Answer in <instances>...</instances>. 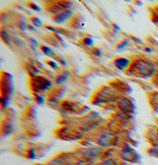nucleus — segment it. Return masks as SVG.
Wrapping results in <instances>:
<instances>
[{"mask_svg":"<svg viewBox=\"0 0 158 165\" xmlns=\"http://www.w3.org/2000/svg\"><path fill=\"white\" fill-rule=\"evenodd\" d=\"M131 69L132 70H136L139 74H141L143 77H146V76H150L154 73V65L149 62V61H146V60H137L135 61L133 65L131 66Z\"/></svg>","mask_w":158,"mask_h":165,"instance_id":"1","label":"nucleus"},{"mask_svg":"<svg viewBox=\"0 0 158 165\" xmlns=\"http://www.w3.org/2000/svg\"><path fill=\"white\" fill-rule=\"evenodd\" d=\"M121 157L125 159V160H128V161H130V162H135L137 159H139V155L131 150L130 148H125L122 151H121Z\"/></svg>","mask_w":158,"mask_h":165,"instance_id":"2","label":"nucleus"},{"mask_svg":"<svg viewBox=\"0 0 158 165\" xmlns=\"http://www.w3.org/2000/svg\"><path fill=\"white\" fill-rule=\"evenodd\" d=\"M113 139H114V138H113L112 135L106 134V135L103 136L102 138H100L98 143L100 145H102V146H111L112 144H113Z\"/></svg>","mask_w":158,"mask_h":165,"instance_id":"3","label":"nucleus"},{"mask_svg":"<svg viewBox=\"0 0 158 165\" xmlns=\"http://www.w3.org/2000/svg\"><path fill=\"white\" fill-rule=\"evenodd\" d=\"M130 59L128 58H118L115 60V65L121 70H125L126 68H128L130 66Z\"/></svg>","mask_w":158,"mask_h":165,"instance_id":"4","label":"nucleus"},{"mask_svg":"<svg viewBox=\"0 0 158 165\" xmlns=\"http://www.w3.org/2000/svg\"><path fill=\"white\" fill-rule=\"evenodd\" d=\"M71 15H72V12H71L70 10L63 11V12H61L60 14H58L56 18H55V22H56V23H62V22H65Z\"/></svg>","mask_w":158,"mask_h":165,"instance_id":"5","label":"nucleus"},{"mask_svg":"<svg viewBox=\"0 0 158 165\" xmlns=\"http://www.w3.org/2000/svg\"><path fill=\"white\" fill-rule=\"evenodd\" d=\"M100 154V151L97 149V148H90V149H87L84 153V156L88 159H91V158H95Z\"/></svg>","mask_w":158,"mask_h":165,"instance_id":"6","label":"nucleus"},{"mask_svg":"<svg viewBox=\"0 0 158 165\" xmlns=\"http://www.w3.org/2000/svg\"><path fill=\"white\" fill-rule=\"evenodd\" d=\"M120 107L121 110H124L125 112H130V109H131V105L130 104V101L126 98L121 99V101L120 102Z\"/></svg>","mask_w":158,"mask_h":165,"instance_id":"7","label":"nucleus"},{"mask_svg":"<svg viewBox=\"0 0 158 165\" xmlns=\"http://www.w3.org/2000/svg\"><path fill=\"white\" fill-rule=\"evenodd\" d=\"M42 50H43V52L46 54V55H47L48 56H55V53L49 48V47H47V46H42Z\"/></svg>","mask_w":158,"mask_h":165,"instance_id":"8","label":"nucleus"},{"mask_svg":"<svg viewBox=\"0 0 158 165\" xmlns=\"http://www.w3.org/2000/svg\"><path fill=\"white\" fill-rule=\"evenodd\" d=\"M67 77H68V74L58 76V77H57V79H56V82H57V84H61V83H63L65 80L67 79Z\"/></svg>","mask_w":158,"mask_h":165,"instance_id":"9","label":"nucleus"},{"mask_svg":"<svg viewBox=\"0 0 158 165\" xmlns=\"http://www.w3.org/2000/svg\"><path fill=\"white\" fill-rule=\"evenodd\" d=\"M149 154L158 156V145H155V146L152 147V149H151V150H149Z\"/></svg>","mask_w":158,"mask_h":165,"instance_id":"10","label":"nucleus"},{"mask_svg":"<svg viewBox=\"0 0 158 165\" xmlns=\"http://www.w3.org/2000/svg\"><path fill=\"white\" fill-rule=\"evenodd\" d=\"M84 45L87 46H90L93 45V40L92 39H90V38H88V39H85L84 40Z\"/></svg>","mask_w":158,"mask_h":165,"instance_id":"11","label":"nucleus"},{"mask_svg":"<svg viewBox=\"0 0 158 165\" xmlns=\"http://www.w3.org/2000/svg\"><path fill=\"white\" fill-rule=\"evenodd\" d=\"M33 23L35 24V26H37V27H41L43 24H42V22H41V20L38 18H34L33 19Z\"/></svg>","mask_w":158,"mask_h":165,"instance_id":"12","label":"nucleus"},{"mask_svg":"<svg viewBox=\"0 0 158 165\" xmlns=\"http://www.w3.org/2000/svg\"><path fill=\"white\" fill-rule=\"evenodd\" d=\"M30 158H32V159H35L36 158V150L35 149L30 150Z\"/></svg>","mask_w":158,"mask_h":165,"instance_id":"13","label":"nucleus"},{"mask_svg":"<svg viewBox=\"0 0 158 165\" xmlns=\"http://www.w3.org/2000/svg\"><path fill=\"white\" fill-rule=\"evenodd\" d=\"M93 54L95 55H97V56H101L102 55V52L100 50H98V48H95V50H93Z\"/></svg>","mask_w":158,"mask_h":165,"instance_id":"14","label":"nucleus"},{"mask_svg":"<svg viewBox=\"0 0 158 165\" xmlns=\"http://www.w3.org/2000/svg\"><path fill=\"white\" fill-rule=\"evenodd\" d=\"M101 165H116V163L113 160H106L105 162H103Z\"/></svg>","mask_w":158,"mask_h":165,"instance_id":"15","label":"nucleus"},{"mask_svg":"<svg viewBox=\"0 0 158 165\" xmlns=\"http://www.w3.org/2000/svg\"><path fill=\"white\" fill-rule=\"evenodd\" d=\"M126 46H128V43H127V42H124V44L120 45V46H118V48H119V50H121V48H124Z\"/></svg>","mask_w":158,"mask_h":165,"instance_id":"16","label":"nucleus"},{"mask_svg":"<svg viewBox=\"0 0 158 165\" xmlns=\"http://www.w3.org/2000/svg\"><path fill=\"white\" fill-rule=\"evenodd\" d=\"M37 98H38V102H39L40 104H43V103L45 102V100H44V99H43L42 97H39V96H38Z\"/></svg>","mask_w":158,"mask_h":165,"instance_id":"17","label":"nucleus"},{"mask_svg":"<svg viewBox=\"0 0 158 165\" xmlns=\"http://www.w3.org/2000/svg\"><path fill=\"white\" fill-rule=\"evenodd\" d=\"M31 7H32L33 9H35L36 11H40V8L38 7L37 5H35V4H32V5H31Z\"/></svg>","mask_w":158,"mask_h":165,"instance_id":"18","label":"nucleus"},{"mask_svg":"<svg viewBox=\"0 0 158 165\" xmlns=\"http://www.w3.org/2000/svg\"><path fill=\"white\" fill-rule=\"evenodd\" d=\"M48 63L50 64V65H52V67H54V68H56V67H57V63L54 62V61H49Z\"/></svg>","mask_w":158,"mask_h":165,"instance_id":"19","label":"nucleus"},{"mask_svg":"<svg viewBox=\"0 0 158 165\" xmlns=\"http://www.w3.org/2000/svg\"><path fill=\"white\" fill-rule=\"evenodd\" d=\"M31 43H33V45H34V48H36V46H38V43L36 41H34V40H32V42Z\"/></svg>","mask_w":158,"mask_h":165,"instance_id":"20","label":"nucleus"},{"mask_svg":"<svg viewBox=\"0 0 158 165\" xmlns=\"http://www.w3.org/2000/svg\"><path fill=\"white\" fill-rule=\"evenodd\" d=\"M157 140H158V135H157Z\"/></svg>","mask_w":158,"mask_h":165,"instance_id":"21","label":"nucleus"}]
</instances>
